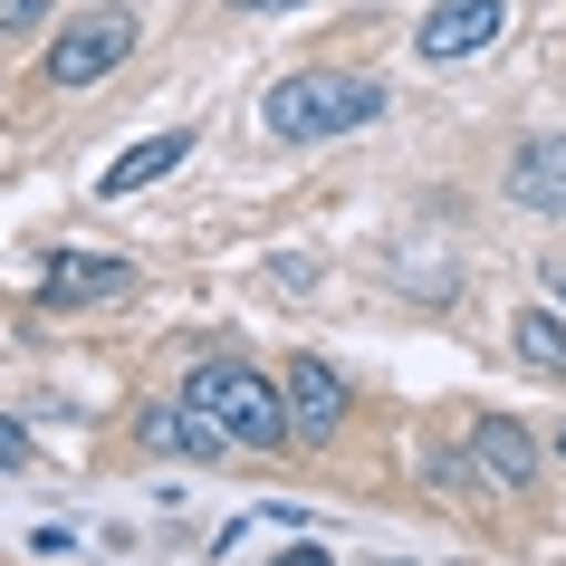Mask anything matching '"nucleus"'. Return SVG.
<instances>
[{"mask_svg": "<svg viewBox=\"0 0 566 566\" xmlns=\"http://www.w3.org/2000/svg\"><path fill=\"white\" fill-rule=\"evenodd\" d=\"M375 116H385V77H365V67H298L260 96V125L279 145H327V135H356Z\"/></svg>", "mask_w": 566, "mask_h": 566, "instance_id": "nucleus-1", "label": "nucleus"}, {"mask_svg": "<svg viewBox=\"0 0 566 566\" xmlns=\"http://www.w3.org/2000/svg\"><path fill=\"white\" fill-rule=\"evenodd\" d=\"M182 394H192V403H202V413L221 422L240 451H279V442H298L289 385H269L260 365H240V356H202L192 375H182Z\"/></svg>", "mask_w": 566, "mask_h": 566, "instance_id": "nucleus-2", "label": "nucleus"}, {"mask_svg": "<svg viewBox=\"0 0 566 566\" xmlns=\"http://www.w3.org/2000/svg\"><path fill=\"white\" fill-rule=\"evenodd\" d=\"M135 39H145V10H135V0H96V10H77V20L49 30L39 77L59 96H77V87H96V77H116V67L135 59Z\"/></svg>", "mask_w": 566, "mask_h": 566, "instance_id": "nucleus-3", "label": "nucleus"}, {"mask_svg": "<svg viewBox=\"0 0 566 566\" xmlns=\"http://www.w3.org/2000/svg\"><path fill=\"white\" fill-rule=\"evenodd\" d=\"M461 461H471L480 490H509V500H518V490H537V432H528L518 413H480L471 442H461Z\"/></svg>", "mask_w": 566, "mask_h": 566, "instance_id": "nucleus-4", "label": "nucleus"}, {"mask_svg": "<svg viewBox=\"0 0 566 566\" xmlns=\"http://www.w3.org/2000/svg\"><path fill=\"white\" fill-rule=\"evenodd\" d=\"M490 39H509V0H432L422 30H413V49L442 67V59H480Z\"/></svg>", "mask_w": 566, "mask_h": 566, "instance_id": "nucleus-5", "label": "nucleus"}, {"mask_svg": "<svg viewBox=\"0 0 566 566\" xmlns=\"http://www.w3.org/2000/svg\"><path fill=\"white\" fill-rule=\"evenodd\" d=\"M125 289H135L125 250H49V269H39V298L49 307H96V298H125Z\"/></svg>", "mask_w": 566, "mask_h": 566, "instance_id": "nucleus-6", "label": "nucleus"}, {"mask_svg": "<svg viewBox=\"0 0 566 566\" xmlns=\"http://www.w3.org/2000/svg\"><path fill=\"white\" fill-rule=\"evenodd\" d=\"M500 182H509V202H518V211L566 221V135H518L509 164H500Z\"/></svg>", "mask_w": 566, "mask_h": 566, "instance_id": "nucleus-7", "label": "nucleus"}, {"mask_svg": "<svg viewBox=\"0 0 566 566\" xmlns=\"http://www.w3.org/2000/svg\"><path fill=\"white\" fill-rule=\"evenodd\" d=\"M289 413H298V442H336L346 432V413H356V394H346V375H336L327 356H289Z\"/></svg>", "mask_w": 566, "mask_h": 566, "instance_id": "nucleus-8", "label": "nucleus"}, {"mask_svg": "<svg viewBox=\"0 0 566 566\" xmlns=\"http://www.w3.org/2000/svg\"><path fill=\"white\" fill-rule=\"evenodd\" d=\"M135 442L164 451V461H221V451H231V432H221L192 394H174V403H145V413H135Z\"/></svg>", "mask_w": 566, "mask_h": 566, "instance_id": "nucleus-9", "label": "nucleus"}, {"mask_svg": "<svg viewBox=\"0 0 566 566\" xmlns=\"http://www.w3.org/2000/svg\"><path fill=\"white\" fill-rule=\"evenodd\" d=\"M182 154H192V135H182V125H174V135H145V145H125L116 164L96 174V192H106V202H125V192H145V182H164V174L182 164Z\"/></svg>", "mask_w": 566, "mask_h": 566, "instance_id": "nucleus-10", "label": "nucleus"}, {"mask_svg": "<svg viewBox=\"0 0 566 566\" xmlns=\"http://www.w3.org/2000/svg\"><path fill=\"white\" fill-rule=\"evenodd\" d=\"M509 346L528 375H566V307L537 298V307H509Z\"/></svg>", "mask_w": 566, "mask_h": 566, "instance_id": "nucleus-11", "label": "nucleus"}, {"mask_svg": "<svg viewBox=\"0 0 566 566\" xmlns=\"http://www.w3.org/2000/svg\"><path fill=\"white\" fill-rule=\"evenodd\" d=\"M49 10H59V0H0V39H39Z\"/></svg>", "mask_w": 566, "mask_h": 566, "instance_id": "nucleus-12", "label": "nucleus"}, {"mask_svg": "<svg viewBox=\"0 0 566 566\" xmlns=\"http://www.w3.org/2000/svg\"><path fill=\"white\" fill-rule=\"evenodd\" d=\"M20 461H30V432H20V422L0 413V471H20Z\"/></svg>", "mask_w": 566, "mask_h": 566, "instance_id": "nucleus-13", "label": "nucleus"}, {"mask_svg": "<svg viewBox=\"0 0 566 566\" xmlns=\"http://www.w3.org/2000/svg\"><path fill=\"white\" fill-rule=\"evenodd\" d=\"M537 279H547V298L566 307V250H547V260H537Z\"/></svg>", "mask_w": 566, "mask_h": 566, "instance_id": "nucleus-14", "label": "nucleus"}, {"mask_svg": "<svg viewBox=\"0 0 566 566\" xmlns=\"http://www.w3.org/2000/svg\"><path fill=\"white\" fill-rule=\"evenodd\" d=\"M221 10H240V20H279V10H298V0H221Z\"/></svg>", "mask_w": 566, "mask_h": 566, "instance_id": "nucleus-15", "label": "nucleus"}, {"mask_svg": "<svg viewBox=\"0 0 566 566\" xmlns=\"http://www.w3.org/2000/svg\"><path fill=\"white\" fill-rule=\"evenodd\" d=\"M557 461H566V422H557Z\"/></svg>", "mask_w": 566, "mask_h": 566, "instance_id": "nucleus-16", "label": "nucleus"}]
</instances>
